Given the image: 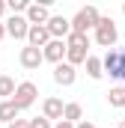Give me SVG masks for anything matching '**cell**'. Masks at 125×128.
<instances>
[{
  "instance_id": "cell-1",
  "label": "cell",
  "mask_w": 125,
  "mask_h": 128,
  "mask_svg": "<svg viewBox=\"0 0 125 128\" xmlns=\"http://www.w3.org/2000/svg\"><path fill=\"white\" fill-rule=\"evenodd\" d=\"M101 72L113 80H125V48H107V54L101 57Z\"/></svg>"
},
{
  "instance_id": "cell-2",
  "label": "cell",
  "mask_w": 125,
  "mask_h": 128,
  "mask_svg": "<svg viewBox=\"0 0 125 128\" xmlns=\"http://www.w3.org/2000/svg\"><path fill=\"white\" fill-rule=\"evenodd\" d=\"M98 18H101V12H98L95 6H84V9H78V15H74V18H68L72 33H80V36H86L90 30H95Z\"/></svg>"
},
{
  "instance_id": "cell-3",
  "label": "cell",
  "mask_w": 125,
  "mask_h": 128,
  "mask_svg": "<svg viewBox=\"0 0 125 128\" xmlns=\"http://www.w3.org/2000/svg\"><path fill=\"white\" fill-rule=\"evenodd\" d=\"M36 96H39V86L33 84V80H21L18 86H15V92H12V104L18 107V110H27V107H33L36 104Z\"/></svg>"
},
{
  "instance_id": "cell-4",
  "label": "cell",
  "mask_w": 125,
  "mask_h": 128,
  "mask_svg": "<svg viewBox=\"0 0 125 128\" xmlns=\"http://www.w3.org/2000/svg\"><path fill=\"white\" fill-rule=\"evenodd\" d=\"M116 39H119V30H116L113 18H98V24H95V42L101 48H116Z\"/></svg>"
},
{
  "instance_id": "cell-5",
  "label": "cell",
  "mask_w": 125,
  "mask_h": 128,
  "mask_svg": "<svg viewBox=\"0 0 125 128\" xmlns=\"http://www.w3.org/2000/svg\"><path fill=\"white\" fill-rule=\"evenodd\" d=\"M3 27H6V36H12V39H27V30H30L24 15H9L3 21Z\"/></svg>"
},
{
  "instance_id": "cell-6",
  "label": "cell",
  "mask_w": 125,
  "mask_h": 128,
  "mask_svg": "<svg viewBox=\"0 0 125 128\" xmlns=\"http://www.w3.org/2000/svg\"><path fill=\"white\" fill-rule=\"evenodd\" d=\"M24 18H27V24H30V27H45V24H48V18H51V12H48V6H45V3H30V6H27V12H24Z\"/></svg>"
},
{
  "instance_id": "cell-7",
  "label": "cell",
  "mask_w": 125,
  "mask_h": 128,
  "mask_svg": "<svg viewBox=\"0 0 125 128\" xmlns=\"http://www.w3.org/2000/svg\"><path fill=\"white\" fill-rule=\"evenodd\" d=\"M45 30L51 33V39H66V36L72 33V24H68L66 15H51L48 24H45Z\"/></svg>"
},
{
  "instance_id": "cell-8",
  "label": "cell",
  "mask_w": 125,
  "mask_h": 128,
  "mask_svg": "<svg viewBox=\"0 0 125 128\" xmlns=\"http://www.w3.org/2000/svg\"><path fill=\"white\" fill-rule=\"evenodd\" d=\"M42 57H45L48 63H54V66L62 63V57H66V42H62V39H51V42L42 48Z\"/></svg>"
},
{
  "instance_id": "cell-9",
  "label": "cell",
  "mask_w": 125,
  "mask_h": 128,
  "mask_svg": "<svg viewBox=\"0 0 125 128\" xmlns=\"http://www.w3.org/2000/svg\"><path fill=\"white\" fill-rule=\"evenodd\" d=\"M54 80H57L60 86H72V84L78 80L74 66H68V63H57V66H54Z\"/></svg>"
},
{
  "instance_id": "cell-10",
  "label": "cell",
  "mask_w": 125,
  "mask_h": 128,
  "mask_svg": "<svg viewBox=\"0 0 125 128\" xmlns=\"http://www.w3.org/2000/svg\"><path fill=\"white\" fill-rule=\"evenodd\" d=\"M18 60H21V66H24V68H39V66L45 63V57H42V51H39V48H30V45H27V48H21V54H18Z\"/></svg>"
},
{
  "instance_id": "cell-11",
  "label": "cell",
  "mask_w": 125,
  "mask_h": 128,
  "mask_svg": "<svg viewBox=\"0 0 125 128\" xmlns=\"http://www.w3.org/2000/svg\"><path fill=\"white\" fill-rule=\"evenodd\" d=\"M48 42H51V33L45 30V27H30V30H27V45H30V48H39V51H42Z\"/></svg>"
},
{
  "instance_id": "cell-12",
  "label": "cell",
  "mask_w": 125,
  "mask_h": 128,
  "mask_svg": "<svg viewBox=\"0 0 125 128\" xmlns=\"http://www.w3.org/2000/svg\"><path fill=\"white\" fill-rule=\"evenodd\" d=\"M42 116H45V119H48V122H51V119H62V101L60 98H45V101H42Z\"/></svg>"
},
{
  "instance_id": "cell-13",
  "label": "cell",
  "mask_w": 125,
  "mask_h": 128,
  "mask_svg": "<svg viewBox=\"0 0 125 128\" xmlns=\"http://www.w3.org/2000/svg\"><path fill=\"white\" fill-rule=\"evenodd\" d=\"M62 119H66V122H72V125H78V122L84 119V107H80L78 101H68V104H62Z\"/></svg>"
},
{
  "instance_id": "cell-14",
  "label": "cell",
  "mask_w": 125,
  "mask_h": 128,
  "mask_svg": "<svg viewBox=\"0 0 125 128\" xmlns=\"http://www.w3.org/2000/svg\"><path fill=\"white\" fill-rule=\"evenodd\" d=\"M86 57H90V48H66V63L68 66L86 63Z\"/></svg>"
},
{
  "instance_id": "cell-15",
  "label": "cell",
  "mask_w": 125,
  "mask_h": 128,
  "mask_svg": "<svg viewBox=\"0 0 125 128\" xmlns=\"http://www.w3.org/2000/svg\"><path fill=\"white\" fill-rule=\"evenodd\" d=\"M18 113H21V110H18L12 101H0V122H6V125H9V122H15V119H18Z\"/></svg>"
},
{
  "instance_id": "cell-16",
  "label": "cell",
  "mask_w": 125,
  "mask_h": 128,
  "mask_svg": "<svg viewBox=\"0 0 125 128\" xmlns=\"http://www.w3.org/2000/svg\"><path fill=\"white\" fill-rule=\"evenodd\" d=\"M84 66H86V74H90L92 80H101V78H104V72H101V60H98V57H92V54H90Z\"/></svg>"
},
{
  "instance_id": "cell-17",
  "label": "cell",
  "mask_w": 125,
  "mask_h": 128,
  "mask_svg": "<svg viewBox=\"0 0 125 128\" xmlns=\"http://www.w3.org/2000/svg\"><path fill=\"white\" fill-rule=\"evenodd\" d=\"M62 42L66 48H90V36H80V33H68Z\"/></svg>"
},
{
  "instance_id": "cell-18",
  "label": "cell",
  "mask_w": 125,
  "mask_h": 128,
  "mask_svg": "<svg viewBox=\"0 0 125 128\" xmlns=\"http://www.w3.org/2000/svg\"><path fill=\"white\" fill-rule=\"evenodd\" d=\"M15 86H18V84H15L9 74H0V96H3V101H9V98H12Z\"/></svg>"
},
{
  "instance_id": "cell-19",
  "label": "cell",
  "mask_w": 125,
  "mask_h": 128,
  "mask_svg": "<svg viewBox=\"0 0 125 128\" xmlns=\"http://www.w3.org/2000/svg\"><path fill=\"white\" fill-rule=\"evenodd\" d=\"M107 101H110V107H125V86H113L107 92Z\"/></svg>"
},
{
  "instance_id": "cell-20",
  "label": "cell",
  "mask_w": 125,
  "mask_h": 128,
  "mask_svg": "<svg viewBox=\"0 0 125 128\" xmlns=\"http://www.w3.org/2000/svg\"><path fill=\"white\" fill-rule=\"evenodd\" d=\"M27 0H6V9H12V15H21V12H27Z\"/></svg>"
},
{
  "instance_id": "cell-21",
  "label": "cell",
  "mask_w": 125,
  "mask_h": 128,
  "mask_svg": "<svg viewBox=\"0 0 125 128\" xmlns=\"http://www.w3.org/2000/svg\"><path fill=\"white\" fill-rule=\"evenodd\" d=\"M27 125H30V128H54L51 122H48V119H45V116H36V119H27Z\"/></svg>"
},
{
  "instance_id": "cell-22",
  "label": "cell",
  "mask_w": 125,
  "mask_h": 128,
  "mask_svg": "<svg viewBox=\"0 0 125 128\" xmlns=\"http://www.w3.org/2000/svg\"><path fill=\"white\" fill-rule=\"evenodd\" d=\"M9 128H30V125H27V119H15V122H9Z\"/></svg>"
},
{
  "instance_id": "cell-23",
  "label": "cell",
  "mask_w": 125,
  "mask_h": 128,
  "mask_svg": "<svg viewBox=\"0 0 125 128\" xmlns=\"http://www.w3.org/2000/svg\"><path fill=\"white\" fill-rule=\"evenodd\" d=\"M74 128H95V125H92V122H86V119H80V122H78Z\"/></svg>"
},
{
  "instance_id": "cell-24",
  "label": "cell",
  "mask_w": 125,
  "mask_h": 128,
  "mask_svg": "<svg viewBox=\"0 0 125 128\" xmlns=\"http://www.w3.org/2000/svg\"><path fill=\"white\" fill-rule=\"evenodd\" d=\"M54 128H74V125H72V122H66V119H60V122H57Z\"/></svg>"
},
{
  "instance_id": "cell-25",
  "label": "cell",
  "mask_w": 125,
  "mask_h": 128,
  "mask_svg": "<svg viewBox=\"0 0 125 128\" xmlns=\"http://www.w3.org/2000/svg\"><path fill=\"white\" fill-rule=\"evenodd\" d=\"M6 15V0H0V18Z\"/></svg>"
},
{
  "instance_id": "cell-26",
  "label": "cell",
  "mask_w": 125,
  "mask_h": 128,
  "mask_svg": "<svg viewBox=\"0 0 125 128\" xmlns=\"http://www.w3.org/2000/svg\"><path fill=\"white\" fill-rule=\"evenodd\" d=\"M3 36H6V27H3V24H0V42H3Z\"/></svg>"
},
{
  "instance_id": "cell-27",
  "label": "cell",
  "mask_w": 125,
  "mask_h": 128,
  "mask_svg": "<svg viewBox=\"0 0 125 128\" xmlns=\"http://www.w3.org/2000/svg\"><path fill=\"white\" fill-rule=\"evenodd\" d=\"M116 128H125V119H122V122H119V125H116Z\"/></svg>"
},
{
  "instance_id": "cell-28",
  "label": "cell",
  "mask_w": 125,
  "mask_h": 128,
  "mask_svg": "<svg viewBox=\"0 0 125 128\" xmlns=\"http://www.w3.org/2000/svg\"><path fill=\"white\" fill-rule=\"evenodd\" d=\"M122 15H125V3H122Z\"/></svg>"
}]
</instances>
